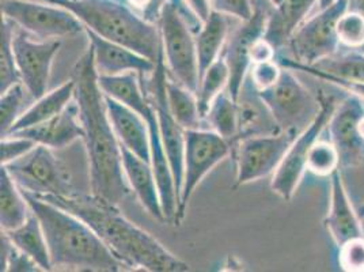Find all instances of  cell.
Instances as JSON below:
<instances>
[{"mask_svg":"<svg viewBox=\"0 0 364 272\" xmlns=\"http://www.w3.org/2000/svg\"><path fill=\"white\" fill-rule=\"evenodd\" d=\"M167 105L176 121L186 130L200 128L201 116L198 110L196 93L186 89L176 79L167 78Z\"/></svg>","mask_w":364,"mask_h":272,"instance_id":"cell-28","label":"cell"},{"mask_svg":"<svg viewBox=\"0 0 364 272\" xmlns=\"http://www.w3.org/2000/svg\"><path fill=\"white\" fill-rule=\"evenodd\" d=\"M322 70L331 75L364 83V53L363 52H349L343 55H333L328 59L318 61L311 66Z\"/></svg>","mask_w":364,"mask_h":272,"instance_id":"cell-32","label":"cell"},{"mask_svg":"<svg viewBox=\"0 0 364 272\" xmlns=\"http://www.w3.org/2000/svg\"><path fill=\"white\" fill-rule=\"evenodd\" d=\"M334 0H319V9H322V7H326V6H329L331 3H333Z\"/></svg>","mask_w":364,"mask_h":272,"instance_id":"cell-45","label":"cell"},{"mask_svg":"<svg viewBox=\"0 0 364 272\" xmlns=\"http://www.w3.org/2000/svg\"><path fill=\"white\" fill-rule=\"evenodd\" d=\"M237 106L238 135L235 140L250 136L276 135L282 132V128L274 120L272 112L262 100L249 74L243 80L242 88L237 98Z\"/></svg>","mask_w":364,"mask_h":272,"instance_id":"cell-19","label":"cell"},{"mask_svg":"<svg viewBox=\"0 0 364 272\" xmlns=\"http://www.w3.org/2000/svg\"><path fill=\"white\" fill-rule=\"evenodd\" d=\"M283 67L277 61H264L252 64L249 76L258 91L267 90L272 88L282 75Z\"/></svg>","mask_w":364,"mask_h":272,"instance_id":"cell-39","label":"cell"},{"mask_svg":"<svg viewBox=\"0 0 364 272\" xmlns=\"http://www.w3.org/2000/svg\"><path fill=\"white\" fill-rule=\"evenodd\" d=\"M349 9L364 16V0H350L349 1Z\"/></svg>","mask_w":364,"mask_h":272,"instance_id":"cell-44","label":"cell"},{"mask_svg":"<svg viewBox=\"0 0 364 272\" xmlns=\"http://www.w3.org/2000/svg\"><path fill=\"white\" fill-rule=\"evenodd\" d=\"M122 146V167L131 191L136 195L140 204L159 222H165L159 187L151 164L140 158L136 154Z\"/></svg>","mask_w":364,"mask_h":272,"instance_id":"cell-21","label":"cell"},{"mask_svg":"<svg viewBox=\"0 0 364 272\" xmlns=\"http://www.w3.org/2000/svg\"><path fill=\"white\" fill-rule=\"evenodd\" d=\"M277 61L280 63L282 67H287V68L296 70V71H304V73H307L310 75L316 76V78H319V79H323V80H326V82H329L332 85H336V86H338V88H341V89L348 91V93H352V94H355V95H358V97H360V98L364 100V83L346 80V79L331 75V74H328V73H325L322 70H318L316 67L301 64L298 61H289V59H280V61Z\"/></svg>","mask_w":364,"mask_h":272,"instance_id":"cell-36","label":"cell"},{"mask_svg":"<svg viewBox=\"0 0 364 272\" xmlns=\"http://www.w3.org/2000/svg\"><path fill=\"white\" fill-rule=\"evenodd\" d=\"M74 98H75V79L73 78L68 82L63 83L58 89L50 93H46L38 100H34V104L29 106L18 117V120L14 122V125L6 135L31 128L55 117L70 105Z\"/></svg>","mask_w":364,"mask_h":272,"instance_id":"cell-23","label":"cell"},{"mask_svg":"<svg viewBox=\"0 0 364 272\" xmlns=\"http://www.w3.org/2000/svg\"><path fill=\"white\" fill-rule=\"evenodd\" d=\"M107 116L116 136L124 147L151 164L150 128L147 121L136 110L105 95Z\"/></svg>","mask_w":364,"mask_h":272,"instance_id":"cell-18","label":"cell"},{"mask_svg":"<svg viewBox=\"0 0 364 272\" xmlns=\"http://www.w3.org/2000/svg\"><path fill=\"white\" fill-rule=\"evenodd\" d=\"M1 16L40 40H58L85 31L71 11L41 0H1Z\"/></svg>","mask_w":364,"mask_h":272,"instance_id":"cell-9","label":"cell"},{"mask_svg":"<svg viewBox=\"0 0 364 272\" xmlns=\"http://www.w3.org/2000/svg\"><path fill=\"white\" fill-rule=\"evenodd\" d=\"M268 1H269L272 6H277V4H279V3H282L283 0H268Z\"/></svg>","mask_w":364,"mask_h":272,"instance_id":"cell-46","label":"cell"},{"mask_svg":"<svg viewBox=\"0 0 364 272\" xmlns=\"http://www.w3.org/2000/svg\"><path fill=\"white\" fill-rule=\"evenodd\" d=\"M94 53V64L98 75H122L127 73L146 74L155 70L156 63L132 51L131 48L109 41L85 28Z\"/></svg>","mask_w":364,"mask_h":272,"instance_id":"cell-16","label":"cell"},{"mask_svg":"<svg viewBox=\"0 0 364 272\" xmlns=\"http://www.w3.org/2000/svg\"><path fill=\"white\" fill-rule=\"evenodd\" d=\"M340 169V157L331 140H318L313 145L307 158V172L318 177H331Z\"/></svg>","mask_w":364,"mask_h":272,"instance_id":"cell-33","label":"cell"},{"mask_svg":"<svg viewBox=\"0 0 364 272\" xmlns=\"http://www.w3.org/2000/svg\"><path fill=\"white\" fill-rule=\"evenodd\" d=\"M228 37V16L213 10L195 34L200 78L207 68L219 59Z\"/></svg>","mask_w":364,"mask_h":272,"instance_id":"cell-24","label":"cell"},{"mask_svg":"<svg viewBox=\"0 0 364 272\" xmlns=\"http://www.w3.org/2000/svg\"><path fill=\"white\" fill-rule=\"evenodd\" d=\"M364 116V100L349 93L348 97L336 105L328 124L331 142L340 157V172L364 167V139L359 132V121Z\"/></svg>","mask_w":364,"mask_h":272,"instance_id":"cell-13","label":"cell"},{"mask_svg":"<svg viewBox=\"0 0 364 272\" xmlns=\"http://www.w3.org/2000/svg\"><path fill=\"white\" fill-rule=\"evenodd\" d=\"M164 58L174 79L193 93L200 83L195 34L203 21L185 0H168L158 21Z\"/></svg>","mask_w":364,"mask_h":272,"instance_id":"cell-5","label":"cell"},{"mask_svg":"<svg viewBox=\"0 0 364 272\" xmlns=\"http://www.w3.org/2000/svg\"><path fill=\"white\" fill-rule=\"evenodd\" d=\"M192 11L204 22L213 11L211 0H185Z\"/></svg>","mask_w":364,"mask_h":272,"instance_id":"cell-43","label":"cell"},{"mask_svg":"<svg viewBox=\"0 0 364 272\" xmlns=\"http://www.w3.org/2000/svg\"><path fill=\"white\" fill-rule=\"evenodd\" d=\"M319 0H283L273 6L267 19L264 38L271 43L276 51L289 44V38L302 25Z\"/></svg>","mask_w":364,"mask_h":272,"instance_id":"cell-22","label":"cell"},{"mask_svg":"<svg viewBox=\"0 0 364 272\" xmlns=\"http://www.w3.org/2000/svg\"><path fill=\"white\" fill-rule=\"evenodd\" d=\"M41 199L73 212L85 221L105 242L113 255L131 270L189 271V266L183 260L171 253L150 233L127 219L116 204L85 192L73 197Z\"/></svg>","mask_w":364,"mask_h":272,"instance_id":"cell-2","label":"cell"},{"mask_svg":"<svg viewBox=\"0 0 364 272\" xmlns=\"http://www.w3.org/2000/svg\"><path fill=\"white\" fill-rule=\"evenodd\" d=\"M228 80H230V70L223 56L213 63L200 78L196 95H198L200 116L203 120L205 119L213 100L220 93H223L225 89H228Z\"/></svg>","mask_w":364,"mask_h":272,"instance_id":"cell-30","label":"cell"},{"mask_svg":"<svg viewBox=\"0 0 364 272\" xmlns=\"http://www.w3.org/2000/svg\"><path fill=\"white\" fill-rule=\"evenodd\" d=\"M338 267L346 272H364V236L338 246Z\"/></svg>","mask_w":364,"mask_h":272,"instance_id":"cell-37","label":"cell"},{"mask_svg":"<svg viewBox=\"0 0 364 272\" xmlns=\"http://www.w3.org/2000/svg\"><path fill=\"white\" fill-rule=\"evenodd\" d=\"M319 98L322 108L317 119L295 137L283 161L273 173L271 188L276 195L284 199L286 202H289L295 195L299 182L307 172L309 152L322 135L323 130L328 127L336 109L333 98H323L322 95Z\"/></svg>","mask_w":364,"mask_h":272,"instance_id":"cell-12","label":"cell"},{"mask_svg":"<svg viewBox=\"0 0 364 272\" xmlns=\"http://www.w3.org/2000/svg\"><path fill=\"white\" fill-rule=\"evenodd\" d=\"M284 67L272 88L259 91L282 131L301 134L321 112L322 103Z\"/></svg>","mask_w":364,"mask_h":272,"instance_id":"cell-8","label":"cell"},{"mask_svg":"<svg viewBox=\"0 0 364 272\" xmlns=\"http://www.w3.org/2000/svg\"><path fill=\"white\" fill-rule=\"evenodd\" d=\"M28 93L22 82L11 86L10 89L1 93L0 97V132L6 135L18 117L23 113L22 106L25 103V94Z\"/></svg>","mask_w":364,"mask_h":272,"instance_id":"cell-34","label":"cell"},{"mask_svg":"<svg viewBox=\"0 0 364 272\" xmlns=\"http://www.w3.org/2000/svg\"><path fill=\"white\" fill-rule=\"evenodd\" d=\"M23 195L44 229L53 268L95 272L124 270L122 261L79 216L29 192Z\"/></svg>","mask_w":364,"mask_h":272,"instance_id":"cell-3","label":"cell"},{"mask_svg":"<svg viewBox=\"0 0 364 272\" xmlns=\"http://www.w3.org/2000/svg\"><path fill=\"white\" fill-rule=\"evenodd\" d=\"M360 51H362V52H363V53H364V48H363V49H360Z\"/></svg>","mask_w":364,"mask_h":272,"instance_id":"cell-47","label":"cell"},{"mask_svg":"<svg viewBox=\"0 0 364 272\" xmlns=\"http://www.w3.org/2000/svg\"><path fill=\"white\" fill-rule=\"evenodd\" d=\"M31 214V206L13 180L6 167L0 170V227L1 231H10L25 224Z\"/></svg>","mask_w":364,"mask_h":272,"instance_id":"cell-26","label":"cell"},{"mask_svg":"<svg viewBox=\"0 0 364 272\" xmlns=\"http://www.w3.org/2000/svg\"><path fill=\"white\" fill-rule=\"evenodd\" d=\"M23 192L40 197H67L79 194L70 169L53 149L37 145L14 162L3 165Z\"/></svg>","mask_w":364,"mask_h":272,"instance_id":"cell-6","label":"cell"},{"mask_svg":"<svg viewBox=\"0 0 364 272\" xmlns=\"http://www.w3.org/2000/svg\"><path fill=\"white\" fill-rule=\"evenodd\" d=\"M349 1H350V0H349Z\"/></svg>","mask_w":364,"mask_h":272,"instance_id":"cell-48","label":"cell"},{"mask_svg":"<svg viewBox=\"0 0 364 272\" xmlns=\"http://www.w3.org/2000/svg\"><path fill=\"white\" fill-rule=\"evenodd\" d=\"M349 10V0H334L319 13L304 21L289 38L294 59L304 66H314L337 53L340 46L336 25L340 16Z\"/></svg>","mask_w":364,"mask_h":272,"instance_id":"cell-10","label":"cell"},{"mask_svg":"<svg viewBox=\"0 0 364 272\" xmlns=\"http://www.w3.org/2000/svg\"><path fill=\"white\" fill-rule=\"evenodd\" d=\"M277 51L274 46L268 43L264 37H259L250 49V61L252 64L256 63H264V61H276Z\"/></svg>","mask_w":364,"mask_h":272,"instance_id":"cell-41","label":"cell"},{"mask_svg":"<svg viewBox=\"0 0 364 272\" xmlns=\"http://www.w3.org/2000/svg\"><path fill=\"white\" fill-rule=\"evenodd\" d=\"M232 143L213 130H186L183 149V176L176 224H180L191 197L201 180L231 152Z\"/></svg>","mask_w":364,"mask_h":272,"instance_id":"cell-7","label":"cell"},{"mask_svg":"<svg viewBox=\"0 0 364 272\" xmlns=\"http://www.w3.org/2000/svg\"><path fill=\"white\" fill-rule=\"evenodd\" d=\"M36 146L37 145L31 139H28L25 136H1V143H0L1 167L19 159L21 157L33 150Z\"/></svg>","mask_w":364,"mask_h":272,"instance_id":"cell-38","label":"cell"},{"mask_svg":"<svg viewBox=\"0 0 364 272\" xmlns=\"http://www.w3.org/2000/svg\"><path fill=\"white\" fill-rule=\"evenodd\" d=\"M204 120L210 125V130L232 143L238 135L237 101L230 95L228 91L220 93L213 100Z\"/></svg>","mask_w":364,"mask_h":272,"instance_id":"cell-29","label":"cell"},{"mask_svg":"<svg viewBox=\"0 0 364 272\" xmlns=\"http://www.w3.org/2000/svg\"><path fill=\"white\" fill-rule=\"evenodd\" d=\"M98 85L105 95H109L124 105L136 110L141 116L151 103L147 100L137 82L136 73L122 75H98Z\"/></svg>","mask_w":364,"mask_h":272,"instance_id":"cell-27","label":"cell"},{"mask_svg":"<svg viewBox=\"0 0 364 272\" xmlns=\"http://www.w3.org/2000/svg\"><path fill=\"white\" fill-rule=\"evenodd\" d=\"M75 100L85 131L83 142L89 161L90 194L119 206L131 187L122 167V146L107 116L105 94L98 85L91 46L74 68Z\"/></svg>","mask_w":364,"mask_h":272,"instance_id":"cell-1","label":"cell"},{"mask_svg":"<svg viewBox=\"0 0 364 272\" xmlns=\"http://www.w3.org/2000/svg\"><path fill=\"white\" fill-rule=\"evenodd\" d=\"M60 40H31L28 31L19 28L14 33L13 48L21 82L33 100L43 97L48 89L55 55L60 49Z\"/></svg>","mask_w":364,"mask_h":272,"instance_id":"cell-14","label":"cell"},{"mask_svg":"<svg viewBox=\"0 0 364 272\" xmlns=\"http://www.w3.org/2000/svg\"><path fill=\"white\" fill-rule=\"evenodd\" d=\"M16 23L10 19H1V37H0V93L10 89L21 82L16 68V53L13 48Z\"/></svg>","mask_w":364,"mask_h":272,"instance_id":"cell-31","label":"cell"},{"mask_svg":"<svg viewBox=\"0 0 364 272\" xmlns=\"http://www.w3.org/2000/svg\"><path fill=\"white\" fill-rule=\"evenodd\" d=\"M19 251L31 256L41 271H52L53 266L48 249L46 233L37 215L31 211L29 218L14 230L4 231Z\"/></svg>","mask_w":364,"mask_h":272,"instance_id":"cell-25","label":"cell"},{"mask_svg":"<svg viewBox=\"0 0 364 272\" xmlns=\"http://www.w3.org/2000/svg\"><path fill=\"white\" fill-rule=\"evenodd\" d=\"M167 1L168 0H147L146 7L140 13V16H143L147 22L156 25Z\"/></svg>","mask_w":364,"mask_h":272,"instance_id":"cell-42","label":"cell"},{"mask_svg":"<svg viewBox=\"0 0 364 272\" xmlns=\"http://www.w3.org/2000/svg\"><path fill=\"white\" fill-rule=\"evenodd\" d=\"M337 37L341 46L349 49H363L364 48V16L349 9L336 25Z\"/></svg>","mask_w":364,"mask_h":272,"instance_id":"cell-35","label":"cell"},{"mask_svg":"<svg viewBox=\"0 0 364 272\" xmlns=\"http://www.w3.org/2000/svg\"><path fill=\"white\" fill-rule=\"evenodd\" d=\"M213 10L241 21L250 19L255 13L253 0H211Z\"/></svg>","mask_w":364,"mask_h":272,"instance_id":"cell-40","label":"cell"},{"mask_svg":"<svg viewBox=\"0 0 364 272\" xmlns=\"http://www.w3.org/2000/svg\"><path fill=\"white\" fill-rule=\"evenodd\" d=\"M10 135L25 136L36 145H43L53 150L68 147L77 139H83L85 135L75 98L55 117Z\"/></svg>","mask_w":364,"mask_h":272,"instance_id":"cell-20","label":"cell"},{"mask_svg":"<svg viewBox=\"0 0 364 272\" xmlns=\"http://www.w3.org/2000/svg\"><path fill=\"white\" fill-rule=\"evenodd\" d=\"M323 225L337 248L352 239L364 236L362 221L356 214L340 169L331 176V203Z\"/></svg>","mask_w":364,"mask_h":272,"instance_id":"cell-17","label":"cell"},{"mask_svg":"<svg viewBox=\"0 0 364 272\" xmlns=\"http://www.w3.org/2000/svg\"><path fill=\"white\" fill-rule=\"evenodd\" d=\"M268 16V10L261 3L255 1L253 16L250 19L243 21L242 25L231 34L225 49L223 58L230 70L228 91L235 101L242 88L243 80L252 67L250 49L256 40L264 36Z\"/></svg>","mask_w":364,"mask_h":272,"instance_id":"cell-15","label":"cell"},{"mask_svg":"<svg viewBox=\"0 0 364 272\" xmlns=\"http://www.w3.org/2000/svg\"><path fill=\"white\" fill-rule=\"evenodd\" d=\"M299 134L282 131L276 135L250 136L232 143L237 179L234 188L257 182L274 173Z\"/></svg>","mask_w":364,"mask_h":272,"instance_id":"cell-11","label":"cell"},{"mask_svg":"<svg viewBox=\"0 0 364 272\" xmlns=\"http://www.w3.org/2000/svg\"><path fill=\"white\" fill-rule=\"evenodd\" d=\"M67 9L86 29L109 41L131 48L150 61L162 52L159 28L147 22L122 0H41Z\"/></svg>","mask_w":364,"mask_h":272,"instance_id":"cell-4","label":"cell"}]
</instances>
